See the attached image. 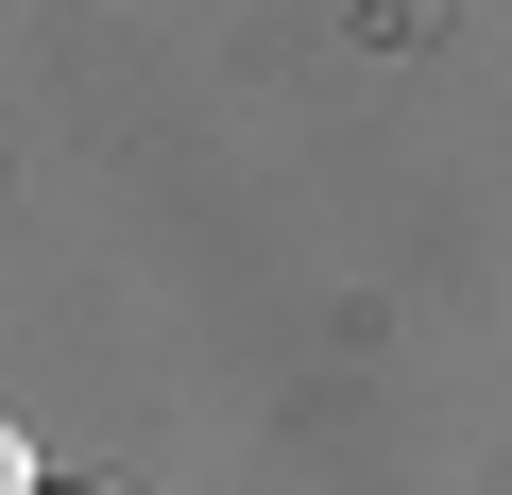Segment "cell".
Listing matches in <instances>:
<instances>
[{
	"label": "cell",
	"instance_id": "obj_1",
	"mask_svg": "<svg viewBox=\"0 0 512 495\" xmlns=\"http://www.w3.org/2000/svg\"><path fill=\"white\" fill-rule=\"evenodd\" d=\"M18 495H120V478H18Z\"/></svg>",
	"mask_w": 512,
	"mask_h": 495
}]
</instances>
